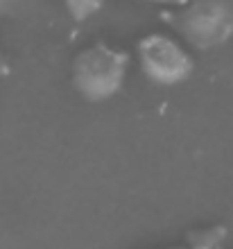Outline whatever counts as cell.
Masks as SVG:
<instances>
[{
    "instance_id": "1",
    "label": "cell",
    "mask_w": 233,
    "mask_h": 249,
    "mask_svg": "<svg viewBox=\"0 0 233 249\" xmlns=\"http://www.w3.org/2000/svg\"><path fill=\"white\" fill-rule=\"evenodd\" d=\"M161 20L204 53L233 36V0H188L181 7H165Z\"/></svg>"
},
{
    "instance_id": "2",
    "label": "cell",
    "mask_w": 233,
    "mask_h": 249,
    "mask_svg": "<svg viewBox=\"0 0 233 249\" xmlns=\"http://www.w3.org/2000/svg\"><path fill=\"white\" fill-rule=\"evenodd\" d=\"M129 64L131 57L127 50L93 43L72 59V86L89 102H104L123 89Z\"/></svg>"
},
{
    "instance_id": "3",
    "label": "cell",
    "mask_w": 233,
    "mask_h": 249,
    "mask_svg": "<svg viewBox=\"0 0 233 249\" xmlns=\"http://www.w3.org/2000/svg\"><path fill=\"white\" fill-rule=\"evenodd\" d=\"M143 75L159 86H175L186 82L195 71V61L177 39L161 32L143 36L136 46Z\"/></svg>"
},
{
    "instance_id": "4",
    "label": "cell",
    "mask_w": 233,
    "mask_h": 249,
    "mask_svg": "<svg viewBox=\"0 0 233 249\" xmlns=\"http://www.w3.org/2000/svg\"><path fill=\"white\" fill-rule=\"evenodd\" d=\"M227 238V227H208L188 233V249H222Z\"/></svg>"
},
{
    "instance_id": "5",
    "label": "cell",
    "mask_w": 233,
    "mask_h": 249,
    "mask_svg": "<svg viewBox=\"0 0 233 249\" xmlns=\"http://www.w3.org/2000/svg\"><path fill=\"white\" fill-rule=\"evenodd\" d=\"M66 12L75 23H84L104 7V0H64Z\"/></svg>"
},
{
    "instance_id": "6",
    "label": "cell",
    "mask_w": 233,
    "mask_h": 249,
    "mask_svg": "<svg viewBox=\"0 0 233 249\" xmlns=\"http://www.w3.org/2000/svg\"><path fill=\"white\" fill-rule=\"evenodd\" d=\"M145 2H154V5H161V7H181L186 5L188 0H145Z\"/></svg>"
},
{
    "instance_id": "7",
    "label": "cell",
    "mask_w": 233,
    "mask_h": 249,
    "mask_svg": "<svg viewBox=\"0 0 233 249\" xmlns=\"http://www.w3.org/2000/svg\"><path fill=\"white\" fill-rule=\"evenodd\" d=\"M23 0H0V14H5V12H12L14 7H18Z\"/></svg>"
},
{
    "instance_id": "8",
    "label": "cell",
    "mask_w": 233,
    "mask_h": 249,
    "mask_svg": "<svg viewBox=\"0 0 233 249\" xmlns=\"http://www.w3.org/2000/svg\"><path fill=\"white\" fill-rule=\"evenodd\" d=\"M5 68V59H2V50H0V71Z\"/></svg>"
},
{
    "instance_id": "9",
    "label": "cell",
    "mask_w": 233,
    "mask_h": 249,
    "mask_svg": "<svg viewBox=\"0 0 233 249\" xmlns=\"http://www.w3.org/2000/svg\"><path fill=\"white\" fill-rule=\"evenodd\" d=\"M165 249H188L186 245H175V247H165Z\"/></svg>"
}]
</instances>
